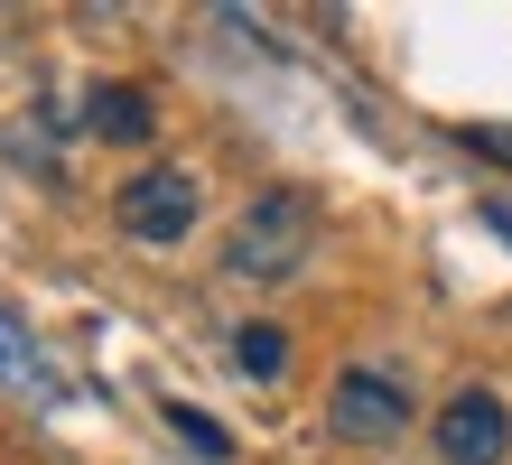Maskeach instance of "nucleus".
<instances>
[{
	"instance_id": "nucleus-6",
	"label": "nucleus",
	"mask_w": 512,
	"mask_h": 465,
	"mask_svg": "<svg viewBox=\"0 0 512 465\" xmlns=\"http://www.w3.org/2000/svg\"><path fill=\"white\" fill-rule=\"evenodd\" d=\"M233 363H243L252 382H280V372H289V326H270V317L233 326Z\"/></svg>"
},
{
	"instance_id": "nucleus-3",
	"label": "nucleus",
	"mask_w": 512,
	"mask_h": 465,
	"mask_svg": "<svg viewBox=\"0 0 512 465\" xmlns=\"http://www.w3.org/2000/svg\"><path fill=\"white\" fill-rule=\"evenodd\" d=\"M196 214H205V177L196 168H140L122 196H112V224H122L131 242H149V252H168V242H187L196 233Z\"/></svg>"
},
{
	"instance_id": "nucleus-4",
	"label": "nucleus",
	"mask_w": 512,
	"mask_h": 465,
	"mask_svg": "<svg viewBox=\"0 0 512 465\" xmlns=\"http://www.w3.org/2000/svg\"><path fill=\"white\" fill-rule=\"evenodd\" d=\"M429 447H438V465H503L512 456V400L494 382H457L429 410Z\"/></svg>"
},
{
	"instance_id": "nucleus-5",
	"label": "nucleus",
	"mask_w": 512,
	"mask_h": 465,
	"mask_svg": "<svg viewBox=\"0 0 512 465\" xmlns=\"http://www.w3.org/2000/svg\"><path fill=\"white\" fill-rule=\"evenodd\" d=\"M84 131L112 140V149H140L149 131H159V103H149V84H122V75L94 84V93H84Z\"/></svg>"
},
{
	"instance_id": "nucleus-1",
	"label": "nucleus",
	"mask_w": 512,
	"mask_h": 465,
	"mask_svg": "<svg viewBox=\"0 0 512 465\" xmlns=\"http://www.w3.org/2000/svg\"><path fill=\"white\" fill-rule=\"evenodd\" d=\"M317 196L308 186H261V196L233 214V233H224V270L233 279H252V289H280V279H298L317 261Z\"/></svg>"
},
{
	"instance_id": "nucleus-2",
	"label": "nucleus",
	"mask_w": 512,
	"mask_h": 465,
	"mask_svg": "<svg viewBox=\"0 0 512 465\" xmlns=\"http://www.w3.org/2000/svg\"><path fill=\"white\" fill-rule=\"evenodd\" d=\"M410 419H419V400H410V382L391 363H345L336 382H326V428H336L345 447H391Z\"/></svg>"
},
{
	"instance_id": "nucleus-9",
	"label": "nucleus",
	"mask_w": 512,
	"mask_h": 465,
	"mask_svg": "<svg viewBox=\"0 0 512 465\" xmlns=\"http://www.w3.org/2000/svg\"><path fill=\"white\" fill-rule=\"evenodd\" d=\"M466 149H475V159H503V168H512V131H466Z\"/></svg>"
},
{
	"instance_id": "nucleus-8",
	"label": "nucleus",
	"mask_w": 512,
	"mask_h": 465,
	"mask_svg": "<svg viewBox=\"0 0 512 465\" xmlns=\"http://www.w3.org/2000/svg\"><path fill=\"white\" fill-rule=\"evenodd\" d=\"M168 428H177V438H187L196 456H233V438H224L215 419H196V410H168Z\"/></svg>"
},
{
	"instance_id": "nucleus-7",
	"label": "nucleus",
	"mask_w": 512,
	"mask_h": 465,
	"mask_svg": "<svg viewBox=\"0 0 512 465\" xmlns=\"http://www.w3.org/2000/svg\"><path fill=\"white\" fill-rule=\"evenodd\" d=\"M0 372H10V382H47V372H38V345H28V326L10 317V307H0Z\"/></svg>"
}]
</instances>
